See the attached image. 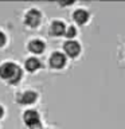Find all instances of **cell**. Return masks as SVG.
I'll use <instances>...</instances> for the list:
<instances>
[{
  "label": "cell",
  "instance_id": "cell-12",
  "mask_svg": "<svg viewBox=\"0 0 125 129\" xmlns=\"http://www.w3.org/2000/svg\"><path fill=\"white\" fill-rule=\"evenodd\" d=\"M4 43H6V35H4L3 32L0 31V47H2Z\"/></svg>",
  "mask_w": 125,
  "mask_h": 129
},
{
  "label": "cell",
  "instance_id": "cell-10",
  "mask_svg": "<svg viewBox=\"0 0 125 129\" xmlns=\"http://www.w3.org/2000/svg\"><path fill=\"white\" fill-rule=\"evenodd\" d=\"M40 67V60L35 56H30V58L26 59V69L28 71H34L36 69Z\"/></svg>",
  "mask_w": 125,
  "mask_h": 129
},
{
  "label": "cell",
  "instance_id": "cell-13",
  "mask_svg": "<svg viewBox=\"0 0 125 129\" xmlns=\"http://www.w3.org/2000/svg\"><path fill=\"white\" fill-rule=\"evenodd\" d=\"M3 113H4V110H3V108H2V106H0V117H2V116H3Z\"/></svg>",
  "mask_w": 125,
  "mask_h": 129
},
{
  "label": "cell",
  "instance_id": "cell-3",
  "mask_svg": "<svg viewBox=\"0 0 125 129\" xmlns=\"http://www.w3.org/2000/svg\"><path fill=\"white\" fill-rule=\"evenodd\" d=\"M23 120L30 128H36L40 125V118H39V113L36 110H26L23 114Z\"/></svg>",
  "mask_w": 125,
  "mask_h": 129
},
{
  "label": "cell",
  "instance_id": "cell-6",
  "mask_svg": "<svg viewBox=\"0 0 125 129\" xmlns=\"http://www.w3.org/2000/svg\"><path fill=\"white\" fill-rule=\"evenodd\" d=\"M24 22L31 27H36L40 22V12L38 10H35V8H31L24 16Z\"/></svg>",
  "mask_w": 125,
  "mask_h": 129
},
{
  "label": "cell",
  "instance_id": "cell-9",
  "mask_svg": "<svg viewBox=\"0 0 125 129\" xmlns=\"http://www.w3.org/2000/svg\"><path fill=\"white\" fill-rule=\"evenodd\" d=\"M28 48L34 54H39V52H42L44 50V43L40 39H31L30 43H28Z\"/></svg>",
  "mask_w": 125,
  "mask_h": 129
},
{
  "label": "cell",
  "instance_id": "cell-11",
  "mask_svg": "<svg viewBox=\"0 0 125 129\" xmlns=\"http://www.w3.org/2000/svg\"><path fill=\"white\" fill-rule=\"evenodd\" d=\"M65 35H66L67 40L73 39V38H74V36L77 35V28H75L74 26H69V27H66V31H65Z\"/></svg>",
  "mask_w": 125,
  "mask_h": 129
},
{
  "label": "cell",
  "instance_id": "cell-8",
  "mask_svg": "<svg viewBox=\"0 0 125 129\" xmlns=\"http://www.w3.org/2000/svg\"><path fill=\"white\" fill-rule=\"evenodd\" d=\"M48 31H50V34L54 35V36H60V35H65L66 26H65V23L62 20H54V22L51 23L50 28H48Z\"/></svg>",
  "mask_w": 125,
  "mask_h": 129
},
{
  "label": "cell",
  "instance_id": "cell-7",
  "mask_svg": "<svg viewBox=\"0 0 125 129\" xmlns=\"http://www.w3.org/2000/svg\"><path fill=\"white\" fill-rule=\"evenodd\" d=\"M36 97H38V95H36V93H35V91H32V90H26V91L19 93L18 97H16V101H18L19 104L28 105V104L35 102Z\"/></svg>",
  "mask_w": 125,
  "mask_h": 129
},
{
  "label": "cell",
  "instance_id": "cell-4",
  "mask_svg": "<svg viewBox=\"0 0 125 129\" xmlns=\"http://www.w3.org/2000/svg\"><path fill=\"white\" fill-rule=\"evenodd\" d=\"M48 63H50V66L54 67V69H62L65 64H66V55L60 51H54L50 55Z\"/></svg>",
  "mask_w": 125,
  "mask_h": 129
},
{
  "label": "cell",
  "instance_id": "cell-5",
  "mask_svg": "<svg viewBox=\"0 0 125 129\" xmlns=\"http://www.w3.org/2000/svg\"><path fill=\"white\" fill-rule=\"evenodd\" d=\"M89 18H90V14H89V11L86 8H77V10H74V12H73V19H74V22L77 24H79V26H82V24L86 23L89 20Z\"/></svg>",
  "mask_w": 125,
  "mask_h": 129
},
{
  "label": "cell",
  "instance_id": "cell-1",
  "mask_svg": "<svg viewBox=\"0 0 125 129\" xmlns=\"http://www.w3.org/2000/svg\"><path fill=\"white\" fill-rule=\"evenodd\" d=\"M0 77L7 79L8 82L15 83L22 77V70L14 62H4L3 64H0Z\"/></svg>",
  "mask_w": 125,
  "mask_h": 129
},
{
  "label": "cell",
  "instance_id": "cell-2",
  "mask_svg": "<svg viewBox=\"0 0 125 129\" xmlns=\"http://www.w3.org/2000/svg\"><path fill=\"white\" fill-rule=\"evenodd\" d=\"M63 51H65V54L69 55L70 58H75V56H78L79 52H81V44H79V42H77L74 39L66 40V42L63 43Z\"/></svg>",
  "mask_w": 125,
  "mask_h": 129
}]
</instances>
